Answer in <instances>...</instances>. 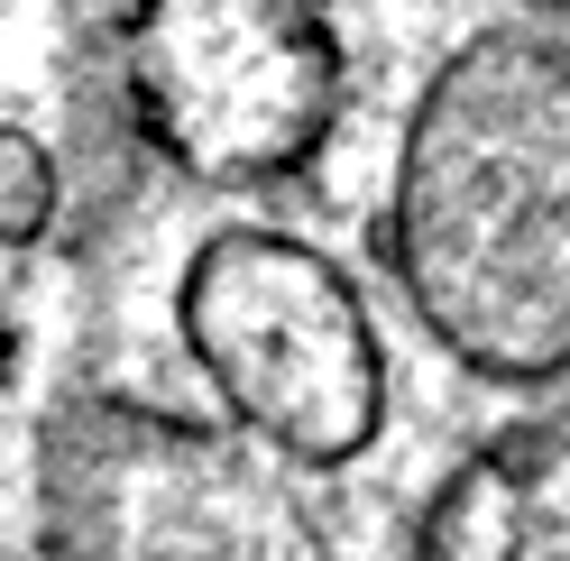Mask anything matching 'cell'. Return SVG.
Masks as SVG:
<instances>
[{
  "mask_svg": "<svg viewBox=\"0 0 570 561\" xmlns=\"http://www.w3.org/2000/svg\"><path fill=\"white\" fill-rule=\"evenodd\" d=\"M368 286L433 414L570 442V10L479 0L377 120Z\"/></svg>",
  "mask_w": 570,
  "mask_h": 561,
  "instance_id": "cell-1",
  "label": "cell"
},
{
  "mask_svg": "<svg viewBox=\"0 0 570 561\" xmlns=\"http://www.w3.org/2000/svg\"><path fill=\"white\" fill-rule=\"evenodd\" d=\"M175 341L222 424H239L285 479L377 461L405 396V350L368 267L295 222H212L175 276Z\"/></svg>",
  "mask_w": 570,
  "mask_h": 561,
  "instance_id": "cell-2",
  "label": "cell"
},
{
  "mask_svg": "<svg viewBox=\"0 0 570 561\" xmlns=\"http://www.w3.org/2000/svg\"><path fill=\"white\" fill-rule=\"evenodd\" d=\"M129 83L148 138L222 203L304 175L350 111V65L313 0H138Z\"/></svg>",
  "mask_w": 570,
  "mask_h": 561,
  "instance_id": "cell-3",
  "label": "cell"
},
{
  "mask_svg": "<svg viewBox=\"0 0 570 561\" xmlns=\"http://www.w3.org/2000/svg\"><path fill=\"white\" fill-rule=\"evenodd\" d=\"M239 561H350V552H332V543L313 534V524H304L295 506H258V524H248Z\"/></svg>",
  "mask_w": 570,
  "mask_h": 561,
  "instance_id": "cell-4",
  "label": "cell"
}]
</instances>
